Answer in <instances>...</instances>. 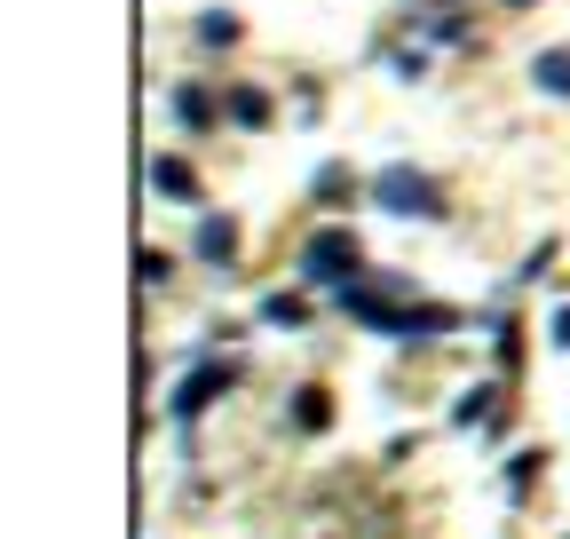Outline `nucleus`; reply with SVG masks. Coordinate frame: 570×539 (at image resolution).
I'll list each match as a JSON object with an SVG mask.
<instances>
[{"mask_svg": "<svg viewBox=\"0 0 570 539\" xmlns=\"http://www.w3.org/2000/svg\"><path fill=\"white\" fill-rule=\"evenodd\" d=\"M294 421H302V429H325V421H333V404H325V389H302V404H294Z\"/></svg>", "mask_w": 570, "mask_h": 539, "instance_id": "nucleus-8", "label": "nucleus"}, {"mask_svg": "<svg viewBox=\"0 0 570 539\" xmlns=\"http://www.w3.org/2000/svg\"><path fill=\"white\" fill-rule=\"evenodd\" d=\"M151 183H159L167 198H198V183H190V167H183V159H159V167H151Z\"/></svg>", "mask_w": 570, "mask_h": 539, "instance_id": "nucleus-6", "label": "nucleus"}, {"mask_svg": "<svg viewBox=\"0 0 570 539\" xmlns=\"http://www.w3.org/2000/svg\"><path fill=\"white\" fill-rule=\"evenodd\" d=\"M230 119H238V127H262V119H269V96H262V88H238V96H230Z\"/></svg>", "mask_w": 570, "mask_h": 539, "instance_id": "nucleus-7", "label": "nucleus"}, {"mask_svg": "<svg viewBox=\"0 0 570 539\" xmlns=\"http://www.w3.org/2000/svg\"><path fill=\"white\" fill-rule=\"evenodd\" d=\"M198 254H206V262H230V254H238V231H230V223H198Z\"/></svg>", "mask_w": 570, "mask_h": 539, "instance_id": "nucleus-5", "label": "nucleus"}, {"mask_svg": "<svg viewBox=\"0 0 570 539\" xmlns=\"http://www.w3.org/2000/svg\"><path fill=\"white\" fill-rule=\"evenodd\" d=\"M302 278L309 286H356V238L348 231H317L302 246Z\"/></svg>", "mask_w": 570, "mask_h": 539, "instance_id": "nucleus-1", "label": "nucleus"}, {"mask_svg": "<svg viewBox=\"0 0 570 539\" xmlns=\"http://www.w3.org/2000/svg\"><path fill=\"white\" fill-rule=\"evenodd\" d=\"M262 317H269V325H302V302H285V294H269V302H262Z\"/></svg>", "mask_w": 570, "mask_h": 539, "instance_id": "nucleus-10", "label": "nucleus"}, {"mask_svg": "<svg viewBox=\"0 0 570 539\" xmlns=\"http://www.w3.org/2000/svg\"><path fill=\"white\" fill-rule=\"evenodd\" d=\"M508 9H523V0H508Z\"/></svg>", "mask_w": 570, "mask_h": 539, "instance_id": "nucleus-11", "label": "nucleus"}, {"mask_svg": "<svg viewBox=\"0 0 570 539\" xmlns=\"http://www.w3.org/2000/svg\"><path fill=\"white\" fill-rule=\"evenodd\" d=\"M373 198H381L389 215H444V207H436V183L412 175V167H389V175L373 183Z\"/></svg>", "mask_w": 570, "mask_h": 539, "instance_id": "nucleus-2", "label": "nucleus"}, {"mask_svg": "<svg viewBox=\"0 0 570 539\" xmlns=\"http://www.w3.org/2000/svg\"><path fill=\"white\" fill-rule=\"evenodd\" d=\"M531 80H539L547 96H570V56H562V48H547V56H531Z\"/></svg>", "mask_w": 570, "mask_h": 539, "instance_id": "nucleus-4", "label": "nucleus"}, {"mask_svg": "<svg viewBox=\"0 0 570 539\" xmlns=\"http://www.w3.org/2000/svg\"><path fill=\"white\" fill-rule=\"evenodd\" d=\"M223 389H230V365H206V373H190V381L175 389V421H198V413H206V404L223 396Z\"/></svg>", "mask_w": 570, "mask_h": 539, "instance_id": "nucleus-3", "label": "nucleus"}, {"mask_svg": "<svg viewBox=\"0 0 570 539\" xmlns=\"http://www.w3.org/2000/svg\"><path fill=\"white\" fill-rule=\"evenodd\" d=\"M175 119H183V127H206V96H198V88H175Z\"/></svg>", "mask_w": 570, "mask_h": 539, "instance_id": "nucleus-9", "label": "nucleus"}]
</instances>
